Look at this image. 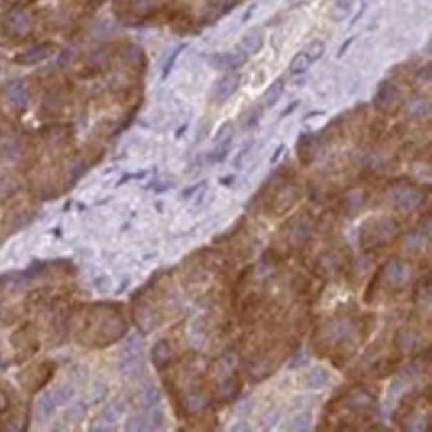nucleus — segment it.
<instances>
[{"instance_id":"obj_1","label":"nucleus","mask_w":432,"mask_h":432,"mask_svg":"<svg viewBox=\"0 0 432 432\" xmlns=\"http://www.w3.org/2000/svg\"><path fill=\"white\" fill-rule=\"evenodd\" d=\"M84 317V323H80V344L106 347L126 333V321L114 305H92Z\"/></svg>"},{"instance_id":"obj_2","label":"nucleus","mask_w":432,"mask_h":432,"mask_svg":"<svg viewBox=\"0 0 432 432\" xmlns=\"http://www.w3.org/2000/svg\"><path fill=\"white\" fill-rule=\"evenodd\" d=\"M38 22V12L30 9V4H24V6L9 9V12L0 20V30L6 38L14 40V42H24L34 36Z\"/></svg>"},{"instance_id":"obj_3","label":"nucleus","mask_w":432,"mask_h":432,"mask_svg":"<svg viewBox=\"0 0 432 432\" xmlns=\"http://www.w3.org/2000/svg\"><path fill=\"white\" fill-rule=\"evenodd\" d=\"M374 108L383 112L384 116H394L401 106H403V98H401V90L396 88V84L391 80H383L376 88V94L373 98Z\"/></svg>"},{"instance_id":"obj_4","label":"nucleus","mask_w":432,"mask_h":432,"mask_svg":"<svg viewBox=\"0 0 432 432\" xmlns=\"http://www.w3.org/2000/svg\"><path fill=\"white\" fill-rule=\"evenodd\" d=\"M54 374V363H38L28 367L24 373H20V384L28 391V393H38L40 389H44L46 383Z\"/></svg>"},{"instance_id":"obj_5","label":"nucleus","mask_w":432,"mask_h":432,"mask_svg":"<svg viewBox=\"0 0 432 432\" xmlns=\"http://www.w3.org/2000/svg\"><path fill=\"white\" fill-rule=\"evenodd\" d=\"M12 347L16 351V361H26L38 351V339L32 325H22L19 331L12 334Z\"/></svg>"},{"instance_id":"obj_6","label":"nucleus","mask_w":432,"mask_h":432,"mask_svg":"<svg viewBox=\"0 0 432 432\" xmlns=\"http://www.w3.org/2000/svg\"><path fill=\"white\" fill-rule=\"evenodd\" d=\"M28 409L22 404H6L0 411V431H26Z\"/></svg>"},{"instance_id":"obj_7","label":"nucleus","mask_w":432,"mask_h":432,"mask_svg":"<svg viewBox=\"0 0 432 432\" xmlns=\"http://www.w3.org/2000/svg\"><path fill=\"white\" fill-rule=\"evenodd\" d=\"M102 2L104 0H60V9L62 14L70 20H80L96 12L102 6Z\"/></svg>"},{"instance_id":"obj_8","label":"nucleus","mask_w":432,"mask_h":432,"mask_svg":"<svg viewBox=\"0 0 432 432\" xmlns=\"http://www.w3.org/2000/svg\"><path fill=\"white\" fill-rule=\"evenodd\" d=\"M56 50H58V46H56L54 42H42V44H36V46H32V48L16 54L14 62L20 64V66H34V64H40V62L48 60Z\"/></svg>"},{"instance_id":"obj_9","label":"nucleus","mask_w":432,"mask_h":432,"mask_svg":"<svg viewBox=\"0 0 432 432\" xmlns=\"http://www.w3.org/2000/svg\"><path fill=\"white\" fill-rule=\"evenodd\" d=\"M239 82H241V76L237 72H227L226 76L217 80V84L214 86V98L216 102H226L227 98H231L233 94L239 88Z\"/></svg>"},{"instance_id":"obj_10","label":"nucleus","mask_w":432,"mask_h":432,"mask_svg":"<svg viewBox=\"0 0 432 432\" xmlns=\"http://www.w3.org/2000/svg\"><path fill=\"white\" fill-rule=\"evenodd\" d=\"M247 56L243 52H219L209 58V64L217 70H236L246 64Z\"/></svg>"},{"instance_id":"obj_11","label":"nucleus","mask_w":432,"mask_h":432,"mask_svg":"<svg viewBox=\"0 0 432 432\" xmlns=\"http://www.w3.org/2000/svg\"><path fill=\"white\" fill-rule=\"evenodd\" d=\"M263 42H265L263 28L247 30L246 34L241 36V40H239V52H243L246 56L257 54L259 50L263 48Z\"/></svg>"},{"instance_id":"obj_12","label":"nucleus","mask_w":432,"mask_h":432,"mask_svg":"<svg viewBox=\"0 0 432 432\" xmlns=\"http://www.w3.org/2000/svg\"><path fill=\"white\" fill-rule=\"evenodd\" d=\"M317 152V142L313 134H301L297 139V157L303 166H311Z\"/></svg>"},{"instance_id":"obj_13","label":"nucleus","mask_w":432,"mask_h":432,"mask_svg":"<svg viewBox=\"0 0 432 432\" xmlns=\"http://www.w3.org/2000/svg\"><path fill=\"white\" fill-rule=\"evenodd\" d=\"M383 271H386V281H389L391 289H401V287L406 283L409 269H406L404 263H401V261H391V263H386V267H383Z\"/></svg>"},{"instance_id":"obj_14","label":"nucleus","mask_w":432,"mask_h":432,"mask_svg":"<svg viewBox=\"0 0 432 432\" xmlns=\"http://www.w3.org/2000/svg\"><path fill=\"white\" fill-rule=\"evenodd\" d=\"M4 94H6V100L10 102V106L14 110H22L28 102V90L22 82H12L4 88Z\"/></svg>"},{"instance_id":"obj_15","label":"nucleus","mask_w":432,"mask_h":432,"mask_svg":"<svg viewBox=\"0 0 432 432\" xmlns=\"http://www.w3.org/2000/svg\"><path fill=\"white\" fill-rule=\"evenodd\" d=\"M393 201L394 206L403 207V209H411V207H414L421 201V194L411 186L403 187V189H394Z\"/></svg>"},{"instance_id":"obj_16","label":"nucleus","mask_w":432,"mask_h":432,"mask_svg":"<svg viewBox=\"0 0 432 432\" xmlns=\"http://www.w3.org/2000/svg\"><path fill=\"white\" fill-rule=\"evenodd\" d=\"M283 90H285V80L283 78L275 80V82L267 88L265 96H263L267 108H273V106H275L277 102H279V98L283 96Z\"/></svg>"},{"instance_id":"obj_17","label":"nucleus","mask_w":432,"mask_h":432,"mask_svg":"<svg viewBox=\"0 0 432 432\" xmlns=\"http://www.w3.org/2000/svg\"><path fill=\"white\" fill-rule=\"evenodd\" d=\"M169 357H172V351H169V344L166 341H159L152 351V361H154L157 369H164L169 363Z\"/></svg>"},{"instance_id":"obj_18","label":"nucleus","mask_w":432,"mask_h":432,"mask_svg":"<svg viewBox=\"0 0 432 432\" xmlns=\"http://www.w3.org/2000/svg\"><path fill=\"white\" fill-rule=\"evenodd\" d=\"M329 383V373L325 371V369H313L311 373L307 374V379H305V384L309 386V389H321L325 384Z\"/></svg>"},{"instance_id":"obj_19","label":"nucleus","mask_w":432,"mask_h":432,"mask_svg":"<svg viewBox=\"0 0 432 432\" xmlns=\"http://www.w3.org/2000/svg\"><path fill=\"white\" fill-rule=\"evenodd\" d=\"M233 132H236L233 122H226V124H221V128L217 130V134H216V146H231Z\"/></svg>"},{"instance_id":"obj_20","label":"nucleus","mask_w":432,"mask_h":432,"mask_svg":"<svg viewBox=\"0 0 432 432\" xmlns=\"http://www.w3.org/2000/svg\"><path fill=\"white\" fill-rule=\"evenodd\" d=\"M311 66V60L307 56V52H299L293 60H291V74H305Z\"/></svg>"},{"instance_id":"obj_21","label":"nucleus","mask_w":432,"mask_h":432,"mask_svg":"<svg viewBox=\"0 0 432 432\" xmlns=\"http://www.w3.org/2000/svg\"><path fill=\"white\" fill-rule=\"evenodd\" d=\"M351 6H353V0H334L333 19L341 20L343 16H347L351 12Z\"/></svg>"},{"instance_id":"obj_22","label":"nucleus","mask_w":432,"mask_h":432,"mask_svg":"<svg viewBox=\"0 0 432 432\" xmlns=\"http://www.w3.org/2000/svg\"><path fill=\"white\" fill-rule=\"evenodd\" d=\"M289 428H291V431H309V428H311V414H299V416H295Z\"/></svg>"},{"instance_id":"obj_23","label":"nucleus","mask_w":432,"mask_h":432,"mask_svg":"<svg viewBox=\"0 0 432 432\" xmlns=\"http://www.w3.org/2000/svg\"><path fill=\"white\" fill-rule=\"evenodd\" d=\"M323 52H325L323 42H321V40H313V42H311V46H309V50H307V56H309V60H311V64L321 58V56H323Z\"/></svg>"},{"instance_id":"obj_24","label":"nucleus","mask_w":432,"mask_h":432,"mask_svg":"<svg viewBox=\"0 0 432 432\" xmlns=\"http://www.w3.org/2000/svg\"><path fill=\"white\" fill-rule=\"evenodd\" d=\"M186 48H187V44H181V46H177V48L174 50L172 54H169V60H167L166 66H164V74H162V78H167V74L172 72V68H174V64H176L177 56H179V54H181V52H184V50H186Z\"/></svg>"},{"instance_id":"obj_25","label":"nucleus","mask_w":432,"mask_h":432,"mask_svg":"<svg viewBox=\"0 0 432 432\" xmlns=\"http://www.w3.org/2000/svg\"><path fill=\"white\" fill-rule=\"evenodd\" d=\"M227 156H229V146H216L214 147V152L209 154V162H211V164H219V162H223Z\"/></svg>"},{"instance_id":"obj_26","label":"nucleus","mask_w":432,"mask_h":432,"mask_svg":"<svg viewBox=\"0 0 432 432\" xmlns=\"http://www.w3.org/2000/svg\"><path fill=\"white\" fill-rule=\"evenodd\" d=\"M34 0H0V6L6 9H14V6H24V4H32Z\"/></svg>"},{"instance_id":"obj_27","label":"nucleus","mask_w":432,"mask_h":432,"mask_svg":"<svg viewBox=\"0 0 432 432\" xmlns=\"http://www.w3.org/2000/svg\"><path fill=\"white\" fill-rule=\"evenodd\" d=\"M299 104H301V102H299V100H295V102H291V104H289V106H287V108L283 110V114H281V118H287V116H289V114H291V112H293V110H297V106H299Z\"/></svg>"},{"instance_id":"obj_28","label":"nucleus","mask_w":432,"mask_h":432,"mask_svg":"<svg viewBox=\"0 0 432 432\" xmlns=\"http://www.w3.org/2000/svg\"><path fill=\"white\" fill-rule=\"evenodd\" d=\"M354 42V38H349L347 40V42H344L343 46H341V48H339V52H337V58H343V54L344 52H347V50H349V46H351V44H353Z\"/></svg>"},{"instance_id":"obj_29","label":"nucleus","mask_w":432,"mask_h":432,"mask_svg":"<svg viewBox=\"0 0 432 432\" xmlns=\"http://www.w3.org/2000/svg\"><path fill=\"white\" fill-rule=\"evenodd\" d=\"M233 181H236V177L233 176H227V177H221V179H219V184H223L226 187L233 186Z\"/></svg>"},{"instance_id":"obj_30","label":"nucleus","mask_w":432,"mask_h":432,"mask_svg":"<svg viewBox=\"0 0 432 432\" xmlns=\"http://www.w3.org/2000/svg\"><path fill=\"white\" fill-rule=\"evenodd\" d=\"M283 149H285V146H283V144H281V146L277 147L275 149V154H273V157H271V164H275L277 162V157L281 156V154H283Z\"/></svg>"},{"instance_id":"obj_31","label":"nucleus","mask_w":432,"mask_h":432,"mask_svg":"<svg viewBox=\"0 0 432 432\" xmlns=\"http://www.w3.org/2000/svg\"><path fill=\"white\" fill-rule=\"evenodd\" d=\"M186 128H187V126H184V128L177 130V138H179V136H181V134H184V132H186Z\"/></svg>"}]
</instances>
